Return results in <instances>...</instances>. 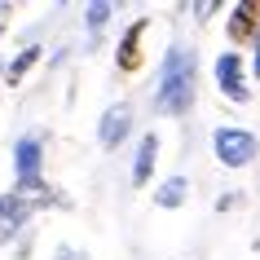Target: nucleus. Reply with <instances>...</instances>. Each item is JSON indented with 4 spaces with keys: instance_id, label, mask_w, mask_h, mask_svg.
Listing matches in <instances>:
<instances>
[{
    "instance_id": "nucleus-1",
    "label": "nucleus",
    "mask_w": 260,
    "mask_h": 260,
    "mask_svg": "<svg viewBox=\"0 0 260 260\" xmlns=\"http://www.w3.org/2000/svg\"><path fill=\"white\" fill-rule=\"evenodd\" d=\"M194 62L190 49H172L159 67V84H154V110L159 115H185L194 106Z\"/></svg>"
},
{
    "instance_id": "nucleus-9",
    "label": "nucleus",
    "mask_w": 260,
    "mask_h": 260,
    "mask_svg": "<svg viewBox=\"0 0 260 260\" xmlns=\"http://www.w3.org/2000/svg\"><path fill=\"white\" fill-rule=\"evenodd\" d=\"M154 159H159V137H154V133H146V137L137 141V164H133V185H137V190L150 181Z\"/></svg>"
},
{
    "instance_id": "nucleus-12",
    "label": "nucleus",
    "mask_w": 260,
    "mask_h": 260,
    "mask_svg": "<svg viewBox=\"0 0 260 260\" xmlns=\"http://www.w3.org/2000/svg\"><path fill=\"white\" fill-rule=\"evenodd\" d=\"M106 18H110V5H88V27H102V22H106Z\"/></svg>"
},
{
    "instance_id": "nucleus-3",
    "label": "nucleus",
    "mask_w": 260,
    "mask_h": 260,
    "mask_svg": "<svg viewBox=\"0 0 260 260\" xmlns=\"http://www.w3.org/2000/svg\"><path fill=\"white\" fill-rule=\"evenodd\" d=\"M216 84L220 93L230 97V102H251V88H247V71H243V57L238 53H220L216 57Z\"/></svg>"
},
{
    "instance_id": "nucleus-13",
    "label": "nucleus",
    "mask_w": 260,
    "mask_h": 260,
    "mask_svg": "<svg viewBox=\"0 0 260 260\" xmlns=\"http://www.w3.org/2000/svg\"><path fill=\"white\" fill-rule=\"evenodd\" d=\"M57 260H84V256H75L71 247H62V251H57Z\"/></svg>"
},
{
    "instance_id": "nucleus-10",
    "label": "nucleus",
    "mask_w": 260,
    "mask_h": 260,
    "mask_svg": "<svg viewBox=\"0 0 260 260\" xmlns=\"http://www.w3.org/2000/svg\"><path fill=\"white\" fill-rule=\"evenodd\" d=\"M40 53H44L40 44H27V49H22V53H18L14 62H9V71H0V75H5L9 84H22V75H27V71L36 67V62H40Z\"/></svg>"
},
{
    "instance_id": "nucleus-14",
    "label": "nucleus",
    "mask_w": 260,
    "mask_h": 260,
    "mask_svg": "<svg viewBox=\"0 0 260 260\" xmlns=\"http://www.w3.org/2000/svg\"><path fill=\"white\" fill-rule=\"evenodd\" d=\"M251 75L260 80V44H256V62H251Z\"/></svg>"
},
{
    "instance_id": "nucleus-7",
    "label": "nucleus",
    "mask_w": 260,
    "mask_h": 260,
    "mask_svg": "<svg viewBox=\"0 0 260 260\" xmlns=\"http://www.w3.org/2000/svg\"><path fill=\"white\" fill-rule=\"evenodd\" d=\"M146 27H150V22H146V18H137L133 27L123 31V40H119V67L128 71V75H133V71H141V36H146Z\"/></svg>"
},
{
    "instance_id": "nucleus-5",
    "label": "nucleus",
    "mask_w": 260,
    "mask_h": 260,
    "mask_svg": "<svg viewBox=\"0 0 260 260\" xmlns=\"http://www.w3.org/2000/svg\"><path fill=\"white\" fill-rule=\"evenodd\" d=\"M260 36V5L243 0V5H234V18H230V40L234 44H256Z\"/></svg>"
},
{
    "instance_id": "nucleus-2",
    "label": "nucleus",
    "mask_w": 260,
    "mask_h": 260,
    "mask_svg": "<svg viewBox=\"0 0 260 260\" xmlns=\"http://www.w3.org/2000/svg\"><path fill=\"white\" fill-rule=\"evenodd\" d=\"M212 150H216V159L225 168H247L256 159L260 141H256V133H247V128H216V133H212Z\"/></svg>"
},
{
    "instance_id": "nucleus-8",
    "label": "nucleus",
    "mask_w": 260,
    "mask_h": 260,
    "mask_svg": "<svg viewBox=\"0 0 260 260\" xmlns=\"http://www.w3.org/2000/svg\"><path fill=\"white\" fill-rule=\"evenodd\" d=\"M14 168H18V181H40V141L36 137H22L14 146Z\"/></svg>"
},
{
    "instance_id": "nucleus-15",
    "label": "nucleus",
    "mask_w": 260,
    "mask_h": 260,
    "mask_svg": "<svg viewBox=\"0 0 260 260\" xmlns=\"http://www.w3.org/2000/svg\"><path fill=\"white\" fill-rule=\"evenodd\" d=\"M5 22H9V9H5V5H0V31H5Z\"/></svg>"
},
{
    "instance_id": "nucleus-6",
    "label": "nucleus",
    "mask_w": 260,
    "mask_h": 260,
    "mask_svg": "<svg viewBox=\"0 0 260 260\" xmlns=\"http://www.w3.org/2000/svg\"><path fill=\"white\" fill-rule=\"evenodd\" d=\"M36 212V199H22V194H5L0 199V243L5 238H14L18 234V225Z\"/></svg>"
},
{
    "instance_id": "nucleus-11",
    "label": "nucleus",
    "mask_w": 260,
    "mask_h": 260,
    "mask_svg": "<svg viewBox=\"0 0 260 260\" xmlns=\"http://www.w3.org/2000/svg\"><path fill=\"white\" fill-rule=\"evenodd\" d=\"M185 194H190V181H185V177H172V181L159 185L154 203H159V207H181V203H185Z\"/></svg>"
},
{
    "instance_id": "nucleus-4",
    "label": "nucleus",
    "mask_w": 260,
    "mask_h": 260,
    "mask_svg": "<svg viewBox=\"0 0 260 260\" xmlns=\"http://www.w3.org/2000/svg\"><path fill=\"white\" fill-rule=\"evenodd\" d=\"M128 128H133V106L128 102H115V106L102 115V128H97V141L106 146V150H115L123 137H128Z\"/></svg>"
}]
</instances>
